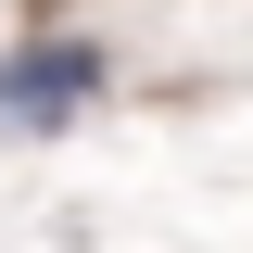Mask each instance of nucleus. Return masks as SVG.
Instances as JSON below:
<instances>
[{
    "mask_svg": "<svg viewBox=\"0 0 253 253\" xmlns=\"http://www.w3.org/2000/svg\"><path fill=\"white\" fill-rule=\"evenodd\" d=\"M101 38H26V51H0V139H51L101 101Z\"/></svg>",
    "mask_w": 253,
    "mask_h": 253,
    "instance_id": "1",
    "label": "nucleus"
}]
</instances>
